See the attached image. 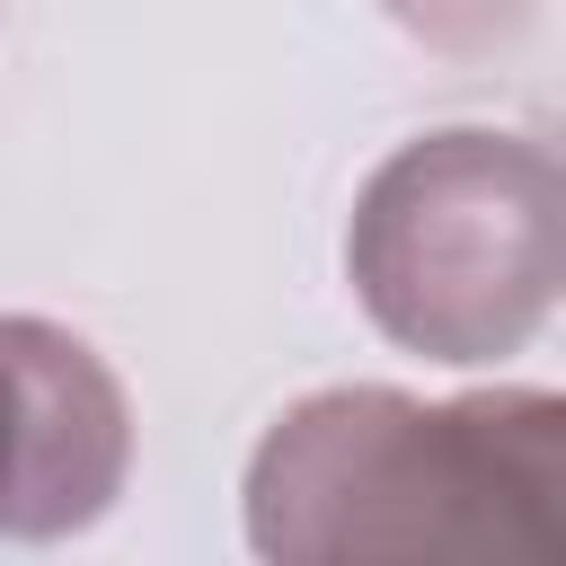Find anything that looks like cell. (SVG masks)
I'll return each mask as SVG.
<instances>
[{"mask_svg": "<svg viewBox=\"0 0 566 566\" xmlns=\"http://www.w3.org/2000/svg\"><path fill=\"white\" fill-rule=\"evenodd\" d=\"M248 548L283 566L363 557H548L566 504V398L380 380L292 398L248 451Z\"/></svg>", "mask_w": 566, "mask_h": 566, "instance_id": "6da1fadb", "label": "cell"}, {"mask_svg": "<svg viewBox=\"0 0 566 566\" xmlns=\"http://www.w3.org/2000/svg\"><path fill=\"white\" fill-rule=\"evenodd\" d=\"M133 478V398L53 318L0 310V539H71Z\"/></svg>", "mask_w": 566, "mask_h": 566, "instance_id": "3957f363", "label": "cell"}, {"mask_svg": "<svg viewBox=\"0 0 566 566\" xmlns=\"http://www.w3.org/2000/svg\"><path fill=\"white\" fill-rule=\"evenodd\" d=\"M363 318L424 363L522 354L566 283V177L539 133L442 124L398 142L345 221Z\"/></svg>", "mask_w": 566, "mask_h": 566, "instance_id": "7a4b0ae2", "label": "cell"}, {"mask_svg": "<svg viewBox=\"0 0 566 566\" xmlns=\"http://www.w3.org/2000/svg\"><path fill=\"white\" fill-rule=\"evenodd\" d=\"M380 9H389L416 44L460 53V62L522 44V35H531V18H539V0H380Z\"/></svg>", "mask_w": 566, "mask_h": 566, "instance_id": "277c9868", "label": "cell"}]
</instances>
